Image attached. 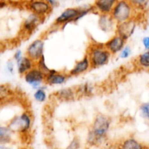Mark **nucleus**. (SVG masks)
<instances>
[{
	"label": "nucleus",
	"instance_id": "obj_17",
	"mask_svg": "<svg viewBox=\"0 0 149 149\" xmlns=\"http://www.w3.org/2000/svg\"><path fill=\"white\" fill-rule=\"evenodd\" d=\"M55 96L58 100L63 102L72 101L79 97L75 87H65L60 89L55 92Z\"/></svg>",
	"mask_w": 149,
	"mask_h": 149
},
{
	"label": "nucleus",
	"instance_id": "obj_34",
	"mask_svg": "<svg viewBox=\"0 0 149 149\" xmlns=\"http://www.w3.org/2000/svg\"><path fill=\"white\" fill-rule=\"evenodd\" d=\"M106 149H119V148L118 147L117 144H116V145L110 146H109L108 148H106Z\"/></svg>",
	"mask_w": 149,
	"mask_h": 149
},
{
	"label": "nucleus",
	"instance_id": "obj_12",
	"mask_svg": "<svg viewBox=\"0 0 149 149\" xmlns=\"http://www.w3.org/2000/svg\"><path fill=\"white\" fill-rule=\"evenodd\" d=\"M127 41L117 34H113L109 40L103 43L105 47L111 53V55H116L119 54L124 47L126 45Z\"/></svg>",
	"mask_w": 149,
	"mask_h": 149
},
{
	"label": "nucleus",
	"instance_id": "obj_11",
	"mask_svg": "<svg viewBox=\"0 0 149 149\" xmlns=\"http://www.w3.org/2000/svg\"><path fill=\"white\" fill-rule=\"evenodd\" d=\"M69 76L65 71H59L55 69H50L45 74V84L51 86L63 85L68 81Z\"/></svg>",
	"mask_w": 149,
	"mask_h": 149
},
{
	"label": "nucleus",
	"instance_id": "obj_3",
	"mask_svg": "<svg viewBox=\"0 0 149 149\" xmlns=\"http://www.w3.org/2000/svg\"><path fill=\"white\" fill-rule=\"evenodd\" d=\"M33 118L29 110H24L15 114L6 125L15 135H27L33 127Z\"/></svg>",
	"mask_w": 149,
	"mask_h": 149
},
{
	"label": "nucleus",
	"instance_id": "obj_27",
	"mask_svg": "<svg viewBox=\"0 0 149 149\" xmlns=\"http://www.w3.org/2000/svg\"><path fill=\"white\" fill-rule=\"evenodd\" d=\"M80 147H81V142H80L79 138H77V137H74L70 141L68 146L65 149H79Z\"/></svg>",
	"mask_w": 149,
	"mask_h": 149
},
{
	"label": "nucleus",
	"instance_id": "obj_21",
	"mask_svg": "<svg viewBox=\"0 0 149 149\" xmlns=\"http://www.w3.org/2000/svg\"><path fill=\"white\" fill-rule=\"evenodd\" d=\"M135 65L139 69L148 71L149 68V51H144L135 60Z\"/></svg>",
	"mask_w": 149,
	"mask_h": 149
},
{
	"label": "nucleus",
	"instance_id": "obj_13",
	"mask_svg": "<svg viewBox=\"0 0 149 149\" xmlns=\"http://www.w3.org/2000/svg\"><path fill=\"white\" fill-rule=\"evenodd\" d=\"M90 69H92V68L90 61L87 55H85L81 60L75 63L74 67L68 72V75L69 77H79L87 73Z\"/></svg>",
	"mask_w": 149,
	"mask_h": 149
},
{
	"label": "nucleus",
	"instance_id": "obj_20",
	"mask_svg": "<svg viewBox=\"0 0 149 149\" xmlns=\"http://www.w3.org/2000/svg\"><path fill=\"white\" fill-rule=\"evenodd\" d=\"M78 97H91L95 93V87L91 83L86 82L75 87Z\"/></svg>",
	"mask_w": 149,
	"mask_h": 149
},
{
	"label": "nucleus",
	"instance_id": "obj_7",
	"mask_svg": "<svg viewBox=\"0 0 149 149\" xmlns=\"http://www.w3.org/2000/svg\"><path fill=\"white\" fill-rule=\"evenodd\" d=\"M25 82L34 90L42 87L45 84V74L35 65L33 68L23 76Z\"/></svg>",
	"mask_w": 149,
	"mask_h": 149
},
{
	"label": "nucleus",
	"instance_id": "obj_6",
	"mask_svg": "<svg viewBox=\"0 0 149 149\" xmlns=\"http://www.w3.org/2000/svg\"><path fill=\"white\" fill-rule=\"evenodd\" d=\"M45 42L43 38H37L32 41L26 49V55L30 59L37 62L45 55Z\"/></svg>",
	"mask_w": 149,
	"mask_h": 149
},
{
	"label": "nucleus",
	"instance_id": "obj_32",
	"mask_svg": "<svg viewBox=\"0 0 149 149\" xmlns=\"http://www.w3.org/2000/svg\"><path fill=\"white\" fill-rule=\"evenodd\" d=\"M7 2L4 0H0V8H4V7H7Z\"/></svg>",
	"mask_w": 149,
	"mask_h": 149
},
{
	"label": "nucleus",
	"instance_id": "obj_29",
	"mask_svg": "<svg viewBox=\"0 0 149 149\" xmlns=\"http://www.w3.org/2000/svg\"><path fill=\"white\" fill-rule=\"evenodd\" d=\"M23 54L21 49H17V50H15V52L14 55H13V61H14L15 63L18 62V61L23 58Z\"/></svg>",
	"mask_w": 149,
	"mask_h": 149
},
{
	"label": "nucleus",
	"instance_id": "obj_9",
	"mask_svg": "<svg viewBox=\"0 0 149 149\" xmlns=\"http://www.w3.org/2000/svg\"><path fill=\"white\" fill-rule=\"evenodd\" d=\"M138 20L136 19L128 20L124 23H118L115 28V33L123 38L126 41L132 37L136 31Z\"/></svg>",
	"mask_w": 149,
	"mask_h": 149
},
{
	"label": "nucleus",
	"instance_id": "obj_16",
	"mask_svg": "<svg viewBox=\"0 0 149 149\" xmlns=\"http://www.w3.org/2000/svg\"><path fill=\"white\" fill-rule=\"evenodd\" d=\"M98 28L104 33H110L115 31L116 23L110 15H100L97 20Z\"/></svg>",
	"mask_w": 149,
	"mask_h": 149
},
{
	"label": "nucleus",
	"instance_id": "obj_19",
	"mask_svg": "<svg viewBox=\"0 0 149 149\" xmlns=\"http://www.w3.org/2000/svg\"><path fill=\"white\" fill-rule=\"evenodd\" d=\"M15 65L17 66V73L20 76H23L36 65V63L26 55H23V58L18 62L15 63Z\"/></svg>",
	"mask_w": 149,
	"mask_h": 149
},
{
	"label": "nucleus",
	"instance_id": "obj_23",
	"mask_svg": "<svg viewBox=\"0 0 149 149\" xmlns=\"http://www.w3.org/2000/svg\"><path fill=\"white\" fill-rule=\"evenodd\" d=\"M131 4L137 10V11H143L147 9L148 0H128Z\"/></svg>",
	"mask_w": 149,
	"mask_h": 149
},
{
	"label": "nucleus",
	"instance_id": "obj_14",
	"mask_svg": "<svg viewBox=\"0 0 149 149\" xmlns=\"http://www.w3.org/2000/svg\"><path fill=\"white\" fill-rule=\"evenodd\" d=\"M118 0H95L93 4V12L100 15H110Z\"/></svg>",
	"mask_w": 149,
	"mask_h": 149
},
{
	"label": "nucleus",
	"instance_id": "obj_5",
	"mask_svg": "<svg viewBox=\"0 0 149 149\" xmlns=\"http://www.w3.org/2000/svg\"><path fill=\"white\" fill-rule=\"evenodd\" d=\"M79 7H68L65 9L55 18L52 26L56 29H63L69 23H77V18L79 13Z\"/></svg>",
	"mask_w": 149,
	"mask_h": 149
},
{
	"label": "nucleus",
	"instance_id": "obj_10",
	"mask_svg": "<svg viewBox=\"0 0 149 149\" xmlns=\"http://www.w3.org/2000/svg\"><path fill=\"white\" fill-rule=\"evenodd\" d=\"M45 19L31 13L28 17L23 20L21 25V33L23 36H28L31 35L37 29L39 25Z\"/></svg>",
	"mask_w": 149,
	"mask_h": 149
},
{
	"label": "nucleus",
	"instance_id": "obj_24",
	"mask_svg": "<svg viewBox=\"0 0 149 149\" xmlns=\"http://www.w3.org/2000/svg\"><path fill=\"white\" fill-rule=\"evenodd\" d=\"M140 115L141 117L146 121H148L149 119V103L145 102L141 103L139 107Z\"/></svg>",
	"mask_w": 149,
	"mask_h": 149
},
{
	"label": "nucleus",
	"instance_id": "obj_25",
	"mask_svg": "<svg viewBox=\"0 0 149 149\" xmlns=\"http://www.w3.org/2000/svg\"><path fill=\"white\" fill-rule=\"evenodd\" d=\"M36 66L39 69H40L42 72L45 73V74L50 70V68L48 67L47 64L45 55H44L40 60H39L37 62H36Z\"/></svg>",
	"mask_w": 149,
	"mask_h": 149
},
{
	"label": "nucleus",
	"instance_id": "obj_1",
	"mask_svg": "<svg viewBox=\"0 0 149 149\" xmlns=\"http://www.w3.org/2000/svg\"><path fill=\"white\" fill-rule=\"evenodd\" d=\"M112 120L110 116L103 113H97L89 128L86 142L90 146H97L107 138L111 128Z\"/></svg>",
	"mask_w": 149,
	"mask_h": 149
},
{
	"label": "nucleus",
	"instance_id": "obj_31",
	"mask_svg": "<svg viewBox=\"0 0 149 149\" xmlns=\"http://www.w3.org/2000/svg\"><path fill=\"white\" fill-rule=\"evenodd\" d=\"M45 1H46V2H47L52 8H53L54 7H55V6L57 5V4H58L57 0H45Z\"/></svg>",
	"mask_w": 149,
	"mask_h": 149
},
{
	"label": "nucleus",
	"instance_id": "obj_18",
	"mask_svg": "<svg viewBox=\"0 0 149 149\" xmlns=\"http://www.w3.org/2000/svg\"><path fill=\"white\" fill-rule=\"evenodd\" d=\"M15 134L7 125H0V145H10L15 141Z\"/></svg>",
	"mask_w": 149,
	"mask_h": 149
},
{
	"label": "nucleus",
	"instance_id": "obj_2",
	"mask_svg": "<svg viewBox=\"0 0 149 149\" xmlns=\"http://www.w3.org/2000/svg\"><path fill=\"white\" fill-rule=\"evenodd\" d=\"M86 55L88 57L93 69L105 66L109 64L112 58V55L105 47L103 44L95 42L90 44Z\"/></svg>",
	"mask_w": 149,
	"mask_h": 149
},
{
	"label": "nucleus",
	"instance_id": "obj_33",
	"mask_svg": "<svg viewBox=\"0 0 149 149\" xmlns=\"http://www.w3.org/2000/svg\"><path fill=\"white\" fill-rule=\"evenodd\" d=\"M10 145H0V149H13L10 146Z\"/></svg>",
	"mask_w": 149,
	"mask_h": 149
},
{
	"label": "nucleus",
	"instance_id": "obj_30",
	"mask_svg": "<svg viewBox=\"0 0 149 149\" xmlns=\"http://www.w3.org/2000/svg\"><path fill=\"white\" fill-rule=\"evenodd\" d=\"M142 45L145 51H149V36H146L143 38Z\"/></svg>",
	"mask_w": 149,
	"mask_h": 149
},
{
	"label": "nucleus",
	"instance_id": "obj_26",
	"mask_svg": "<svg viewBox=\"0 0 149 149\" xmlns=\"http://www.w3.org/2000/svg\"><path fill=\"white\" fill-rule=\"evenodd\" d=\"M132 48L129 45H125L123 49L119 52V58L121 59H127L132 55Z\"/></svg>",
	"mask_w": 149,
	"mask_h": 149
},
{
	"label": "nucleus",
	"instance_id": "obj_22",
	"mask_svg": "<svg viewBox=\"0 0 149 149\" xmlns=\"http://www.w3.org/2000/svg\"><path fill=\"white\" fill-rule=\"evenodd\" d=\"M46 90L47 87L45 85L35 90V92L33 93V95L34 100H36L37 103H43L45 102H46L48 98L47 93Z\"/></svg>",
	"mask_w": 149,
	"mask_h": 149
},
{
	"label": "nucleus",
	"instance_id": "obj_8",
	"mask_svg": "<svg viewBox=\"0 0 149 149\" xmlns=\"http://www.w3.org/2000/svg\"><path fill=\"white\" fill-rule=\"evenodd\" d=\"M26 8L31 13L44 19L52 10V7L45 0H29L26 3Z\"/></svg>",
	"mask_w": 149,
	"mask_h": 149
},
{
	"label": "nucleus",
	"instance_id": "obj_15",
	"mask_svg": "<svg viewBox=\"0 0 149 149\" xmlns=\"http://www.w3.org/2000/svg\"><path fill=\"white\" fill-rule=\"evenodd\" d=\"M117 146L119 149H148V146L132 136L122 139L118 143Z\"/></svg>",
	"mask_w": 149,
	"mask_h": 149
},
{
	"label": "nucleus",
	"instance_id": "obj_28",
	"mask_svg": "<svg viewBox=\"0 0 149 149\" xmlns=\"http://www.w3.org/2000/svg\"><path fill=\"white\" fill-rule=\"evenodd\" d=\"M6 68L7 71H8L9 74H14L15 69V62L13 61H7V64H6Z\"/></svg>",
	"mask_w": 149,
	"mask_h": 149
},
{
	"label": "nucleus",
	"instance_id": "obj_4",
	"mask_svg": "<svg viewBox=\"0 0 149 149\" xmlns=\"http://www.w3.org/2000/svg\"><path fill=\"white\" fill-rule=\"evenodd\" d=\"M116 24L136 19L138 11L128 0H118L110 14Z\"/></svg>",
	"mask_w": 149,
	"mask_h": 149
}]
</instances>
